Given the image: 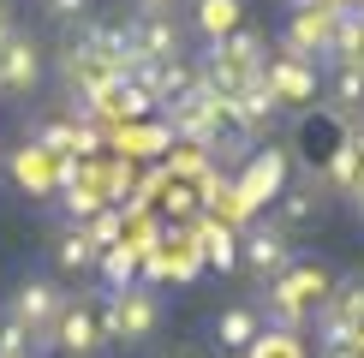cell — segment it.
Segmentation results:
<instances>
[{
	"label": "cell",
	"instance_id": "cell-1",
	"mask_svg": "<svg viewBox=\"0 0 364 358\" xmlns=\"http://www.w3.org/2000/svg\"><path fill=\"white\" fill-rule=\"evenodd\" d=\"M328 293H335L328 287V268L293 263L287 275H275V287H269V322L287 328V335H299V322H311V310L323 305Z\"/></svg>",
	"mask_w": 364,
	"mask_h": 358
},
{
	"label": "cell",
	"instance_id": "cell-2",
	"mask_svg": "<svg viewBox=\"0 0 364 358\" xmlns=\"http://www.w3.org/2000/svg\"><path fill=\"white\" fill-rule=\"evenodd\" d=\"M156 322H161V305H156V293L144 287H126V293H108V305L96 310V328H102V347H144L149 335H156Z\"/></svg>",
	"mask_w": 364,
	"mask_h": 358
},
{
	"label": "cell",
	"instance_id": "cell-3",
	"mask_svg": "<svg viewBox=\"0 0 364 358\" xmlns=\"http://www.w3.org/2000/svg\"><path fill=\"white\" fill-rule=\"evenodd\" d=\"M60 310H66V293L54 287L48 275H30L18 293H12V305H6V317L24 328L36 347H48V335H54V322H60Z\"/></svg>",
	"mask_w": 364,
	"mask_h": 358
},
{
	"label": "cell",
	"instance_id": "cell-4",
	"mask_svg": "<svg viewBox=\"0 0 364 358\" xmlns=\"http://www.w3.org/2000/svg\"><path fill=\"white\" fill-rule=\"evenodd\" d=\"M281 185H287V149H257L245 161V173H239V185H233V203L251 215L269 197H281Z\"/></svg>",
	"mask_w": 364,
	"mask_h": 358
},
{
	"label": "cell",
	"instance_id": "cell-5",
	"mask_svg": "<svg viewBox=\"0 0 364 358\" xmlns=\"http://www.w3.org/2000/svg\"><path fill=\"white\" fill-rule=\"evenodd\" d=\"M239 263H251L257 275H287L293 268V245H287L281 221H263V227L239 233Z\"/></svg>",
	"mask_w": 364,
	"mask_h": 358
},
{
	"label": "cell",
	"instance_id": "cell-6",
	"mask_svg": "<svg viewBox=\"0 0 364 358\" xmlns=\"http://www.w3.org/2000/svg\"><path fill=\"white\" fill-rule=\"evenodd\" d=\"M48 347H60V352H72V358H90V352L102 347V328H96V310H90L84 298H66V310H60V322H54Z\"/></svg>",
	"mask_w": 364,
	"mask_h": 358
},
{
	"label": "cell",
	"instance_id": "cell-7",
	"mask_svg": "<svg viewBox=\"0 0 364 358\" xmlns=\"http://www.w3.org/2000/svg\"><path fill=\"white\" fill-rule=\"evenodd\" d=\"M132 42H138L144 66H168V60H186V30H179L168 12H161V18H138V24H132Z\"/></svg>",
	"mask_w": 364,
	"mask_h": 358
},
{
	"label": "cell",
	"instance_id": "cell-8",
	"mask_svg": "<svg viewBox=\"0 0 364 358\" xmlns=\"http://www.w3.org/2000/svg\"><path fill=\"white\" fill-rule=\"evenodd\" d=\"M263 84H269V96H275V102H311L316 96V66H311V60L281 54V60H269V66H263Z\"/></svg>",
	"mask_w": 364,
	"mask_h": 358
},
{
	"label": "cell",
	"instance_id": "cell-9",
	"mask_svg": "<svg viewBox=\"0 0 364 358\" xmlns=\"http://www.w3.org/2000/svg\"><path fill=\"white\" fill-rule=\"evenodd\" d=\"M42 78V48L30 36H12L0 48V90H36Z\"/></svg>",
	"mask_w": 364,
	"mask_h": 358
},
{
	"label": "cell",
	"instance_id": "cell-10",
	"mask_svg": "<svg viewBox=\"0 0 364 358\" xmlns=\"http://www.w3.org/2000/svg\"><path fill=\"white\" fill-rule=\"evenodd\" d=\"M257 335H263V317H257L251 305H233V310H221V317H215V347L221 352H251Z\"/></svg>",
	"mask_w": 364,
	"mask_h": 358
},
{
	"label": "cell",
	"instance_id": "cell-11",
	"mask_svg": "<svg viewBox=\"0 0 364 358\" xmlns=\"http://www.w3.org/2000/svg\"><path fill=\"white\" fill-rule=\"evenodd\" d=\"M197 251L215 268H233L239 263V233L227 227V221H197Z\"/></svg>",
	"mask_w": 364,
	"mask_h": 358
},
{
	"label": "cell",
	"instance_id": "cell-12",
	"mask_svg": "<svg viewBox=\"0 0 364 358\" xmlns=\"http://www.w3.org/2000/svg\"><path fill=\"white\" fill-rule=\"evenodd\" d=\"M197 30H203V36H215V42H227L239 30V18H245V12H239V0H197Z\"/></svg>",
	"mask_w": 364,
	"mask_h": 358
},
{
	"label": "cell",
	"instance_id": "cell-13",
	"mask_svg": "<svg viewBox=\"0 0 364 358\" xmlns=\"http://www.w3.org/2000/svg\"><path fill=\"white\" fill-rule=\"evenodd\" d=\"M54 263L66 268V275L96 268V245H90V233H84V227H66V233H60V245H54Z\"/></svg>",
	"mask_w": 364,
	"mask_h": 358
},
{
	"label": "cell",
	"instance_id": "cell-14",
	"mask_svg": "<svg viewBox=\"0 0 364 358\" xmlns=\"http://www.w3.org/2000/svg\"><path fill=\"white\" fill-rule=\"evenodd\" d=\"M96 268L114 281V293L138 287V281H132V275H138V251H132V245H108V251H96Z\"/></svg>",
	"mask_w": 364,
	"mask_h": 358
},
{
	"label": "cell",
	"instance_id": "cell-15",
	"mask_svg": "<svg viewBox=\"0 0 364 358\" xmlns=\"http://www.w3.org/2000/svg\"><path fill=\"white\" fill-rule=\"evenodd\" d=\"M328 173H335V185L341 191H358V179H364V156L353 143H335L328 149Z\"/></svg>",
	"mask_w": 364,
	"mask_h": 358
},
{
	"label": "cell",
	"instance_id": "cell-16",
	"mask_svg": "<svg viewBox=\"0 0 364 358\" xmlns=\"http://www.w3.org/2000/svg\"><path fill=\"white\" fill-rule=\"evenodd\" d=\"M251 358H305V347H299V335H287V328H269V335L251 340Z\"/></svg>",
	"mask_w": 364,
	"mask_h": 358
},
{
	"label": "cell",
	"instance_id": "cell-17",
	"mask_svg": "<svg viewBox=\"0 0 364 358\" xmlns=\"http://www.w3.org/2000/svg\"><path fill=\"white\" fill-rule=\"evenodd\" d=\"M311 215H316V197H311V185H293V191H281V227H305Z\"/></svg>",
	"mask_w": 364,
	"mask_h": 358
},
{
	"label": "cell",
	"instance_id": "cell-18",
	"mask_svg": "<svg viewBox=\"0 0 364 358\" xmlns=\"http://www.w3.org/2000/svg\"><path fill=\"white\" fill-rule=\"evenodd\" d=\"M119 227H126V209H96L84 233H90V245H96V251H108L114 239H119Z\"/></svg>",
	"mask_w": 364,
	"mask_h": 358
},
{
	"label": "cell",
	"instance_id": "cell-19",
	"mask_svg": "<svg viewBox=\"0 0 364 358\" xmlns=\"http://www.w3.org/2000/svg\"><path fill=\"white\" fill-rule=\"evenodd\" d=\"M328 305H335L353 328H364V287H358V281H353V287H341V293H328Z\"/></svg>",
	"mask_w": 364,
	"mask_h": 358
},
{
	"label": "cell",
	"instance_id": "cell-20",
	"mask_svg": "<svg viewBox=\"0 0 364 358\" xmlns=\"http://www.w3.org/2000/svg\"><path fill=\"white\" fill-rule=\"evenodd\" d=\"M30 347H36V340H30L12 317H0V358H30Z\"/></svg>",
	"mask_w": 364,
	"mask_h": 358
},
{
	"label": "cell",
	"instance_id": "cell-21",
	"mask_svg": "<svg viewBox=\"0 0 364 358\" xmlns=\"http://www.w3.org/2000/svg\"><path fill=\"white\" fill-rule=\"evenodd\" d=\"M335 96H341V102H364V72H358V66H341Z\"/></svg>",
	"mask_w": 364,
	"mask_h": 358
},
{
	"label": "cell",
	"instance_id": "cell-22",
	"mask_svg": "<svg viewBox=\"0 0 364 358\" xmlns=\"http://www.w3.org/2000/svg\"><path fill=\"white\" fill-rule=\"evenodd\" d=\"M84 12H90V0H48V18H60V24L84 18Z\"/></svg>",
	"mask_w": 364,
	"mask_h": 358
},
{
	"label": "cell",
	"instance_id": "cell-23",
	"mask_svg": "<svg viewBox=\"0 0 364 358\" xmlns=\"http://www.w3.org/2000/svg\"><path fill=\"white\" fill-rule=\"evenodd\" d=\"M173 168H179V173H203V156H197V143H186V149H179V156H173Z\"/></svg>",
	"mask_w": 364,
	"mask_h": 358
},
{
	"label": "cell",
	"instance_id": "cell-24",
	"mask_svg": "<svg viewBox=\"0 0 364 358\" xmlns=\"http://www.w3.org/2000/svg\"><path fill=\"white\" fill-rule=\"evenodd\" d=\"M138 6H144V18H161V12H168L173 0H138Z\"/></svg>",
	"mask_w": 364,
	"mask_h": 358
},
{
	"label": "cell",
	"instance_id": "cell-25",
	"mask_svg": "<svg viewBox=\"0 0 364 358\" xmlns=\"http://www.w3.org/2000/svg\"><path fill=\"white\" fill-rule=\"evenodd\" d=\"M6 42H12V12L0 6V48H6Z\"/></svg>",
	"mask_w": 364,
	"mask_h": 358
},
{
	"label": "cell",
	"instance_id": "cell-26",
	"mask_svg": "<svg viewBox=\"0 0 364 358\" xmlns=\"http://www.w3.org/2000/svg\"><path fill=\"white\" fill-rule=\"evenodd\" d=\"M323 358H358V352H353V347H341V352H323Z\"/></svg>",
	"mask_w": 364,
	"mask_h": 358
},
{
	"label": "cell",
	"instance_id": "cell-27",
	"mask_svg": "<svg viewBox=\"0 0 364 358\" xmlns=\"http://www.w3.org/2000/svg\"><path fill=\"white\" fill-rule=\"evenodd\" d=\"M353 197H358V203H364V179H358V191H353Z\"/></svg>",
	"mask_w": 364,
	"mask_h": 358
},
{
	"label": "cell",
	"instance_id": "cell-28",
	"mask_svg": "<svg viewBox=\"0 0 364 358\" xmlns=\"http://www.w3.org/2000/svg\"><path fill=\"white\" fill-rule=\"evenodd\" d=\"M168 358H197V352H168Z\"/></svg>",
	"mask_w": 364,
	"mask_h": 358
},
{
	"label": "cell",
	"instance_id": "cell-29",
	"mask_svg": "<svg viewBox=\"0 0 364 358\" xmlns=\"http://www.w3.org/2000/svg\"><path fill=\"white\" fill-rule=\"evenodd\" d=\"M60 358H72V352H60Z\"/></svg>",
	"mask_w": 364,
	"mask_h": 358
}]
</instances>
